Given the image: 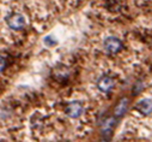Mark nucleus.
<instances>
[{
  "label": "nucleus",
  "instance_id": "obj_1",
  "mask_svg": "<svg viewBox=\"0 0 152 142\" xmlns=\"http://www.w3.org/2000/svg\"><path fill=\"white\" fill-rule=\"evenodd\" d=\"M103 47H104L107 53L115 54V53H118L122 48V42L118 38H115V36H109V38H107L104 40Z\"/></svg>",
  "mask_w": 152,
  "mask_h": 142
},
{
  "label": "nucleus",
  "instance_id": "obj_2",
  "mask_svg": "<svg viewBox=\"0 0 152 142\" xmlns=\"http://www.w3.org/2000/svg\"><path fill=\"white\" fill-rule=\"evenodd\" d=\"M6 23L7 25L13 29V30H20L24 28L25 25V19L22 15H18V13H15V15H11L6 18Z\"/></svg>",
  "mask_w": 152,
  "mask_h": 142
},
{
  "label": "nucleus",
  "instance_id": "obj_3",
  "mask_svg": "<svg viewBox=\"0 0 152 142\" xmlns=\"http://www.w3.org/2000/svg\"><path fill=\"white\" fill-rule=\"evenodd\" d=\"M84 112V107L80 102H71L67 107H66V113L69 118H78L83 115Z\"/></svg>",
  "mask_w": 152,
  "mask_h": 142
},
{
  "label": "nucleus",
  "instance_id": "obj_4",
  "mask_svg": "<svg viewBox=\"0 0 152 142\" xmlns=\"http://www.w3.org/2000/svg\"><path fill=\"white\" fill-rule=\"evenodd\" d=\"M114 84H115V83H114V80H113L110 76H107V75L102 76V77L98 80V82H97L98 89H99L101 92H103V93L110 92V90L113 89Z\"/></svg>",
  "mask_w": 152,
  "mask_h": 142
},
{
  "label": "nucleus",
  "instance_id": "obj_5",
  "mask_svg": "<svg viewBox=\"0 0 152 142\" xmlns=\"http://www.w3.org/2000/svg\"><path fill=\"white\" fill-rule=\"evenodd\" d=\"M127 107H128V99H127V98H124V99H121L120 102L116 105L114 113H115L116 117H121V116H124L125 112L127 111Z\"/></svg>",
  "mask_w": 152,
  "mask_h": 142
},
{
  "label": "nucleus",
  "instance_id": "obj_6",
  "mask_svg": "<svg viewBox=\"0 0 152 142\" xmlns=\"http://www.w3.org/2000/svg\"><path fill=\"white\" fill-rule=\"evenodd\" d=\"M137 109H138L141 113H144V115H148V113L151 112V101L147 100V99L140 101V102L137 105Z\"/></svg>",
  "mask_w": 152,
  "mask_h": 142
},
{
  "label": "nucleus",
  "instance_id": "obj_7",
  "mask_svg": "<svg viewBox=\"0 0 152 142\" xmlns=\"http://www.w3.org/2000/svg\"><path fill=\"white\" fill-rule=\"evenodd\" d=\"M113 126H114V119H113V118H110L109 121H107V122L104 123V125H103V131H102V134H103V135H107V134H109V132L111 131Z\"/></svg>",
  "mask_w": 152,
  "mask_h": 142
},
{
  "label": "nucleus",
  "instance_id": "obj_8",
  "mask_svg": "<svg viewBox=\"0 0 152 142\" xmlns=\"http://www.w3.org/2000/svg\"><path fill=\"white\" fill-rule=\"evenodd\" d=\"M45 44L47 46H54L56 44V39L54 36H52V35H48V36L45 38Z\"/></svg>",
  "mask_w": 152,
  "mask_h": 142
},
{
  "label": "nucleus",
  "instance_id": "obj_9",
  "mask_svg": "<svg viewBox=\"0 0 152 142\" xmlns=\"http://www.w3.org/2000/svg\"><path fill=\"white\" fill-rule=\"evenodd\" d=\"M5 66H6V59L3 58V57H0V72L5 69Z\"/></svg>",
  "mask_w": 152,
  "mask_h": 142
}]
</instances>
